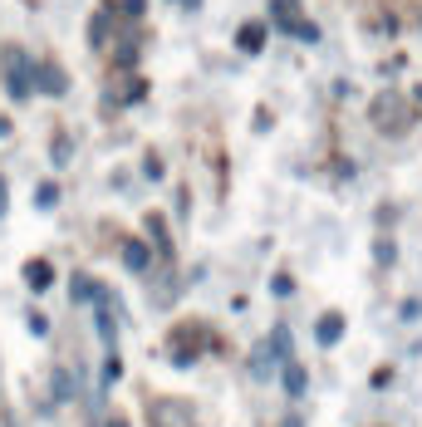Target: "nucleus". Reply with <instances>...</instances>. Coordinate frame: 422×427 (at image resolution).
Wrapping results in <instances>:
<instances>
[{
  "label": "nucleus",
  "mask_w": 422,
  "mask_h": 427,
  "mask_svg": "<svg viewBox=\"0 0 422 427\" xmlns=\"http://www.w3.org/2000/svg\"><path fill=\"white\" fill-rule=\"evenodd\" d=\"M0 79H6V93L15 103H25L35 93V64H30L25 49H6V55H0Z\"/></svg>",
  "instance_id": "f257e3e1"
},
{
  "label": "nucleus",
  "mask_w": 422,
  "mask_h": 427,
  "mask_svg": "<svg viewBox=\"0 0 422 427\" xmlns=\"http://www.w3.org/2000/svg\"><path fill=\"white\" fill-rule=\"evenodd\" d=\"M35 89L59 98V93H69V79H64V69H59V64H35Z\"/></svg>",
  "instance_id": "f03ea898"
},
{
  "label": "nucleus",
  "mask_w": 422,
  "mask_h": 427,
  "mask_svg": "<svg viewBox=\"0 0 422 427\" xmlns=\"http://www.w3.org/2000/svg\"><path fill=\"white\" fill-rule=\"evenodd\" d=\"M236 49L241 55H260V49H266V20H246L236 30Z\"/></svg>",
  "instance_id": "7ed1b4c3"
},
{
  "label": "nucleus",
  "mask_w": 422,
  "mask_h": 427,
  "mask_svg": "<svg viewBox=\"0 0 422 427\" xmlns=\"http://www.w3.org/2000/svg\"><path fill=\"white\" fill-rule=\"evenodd\" d=\"M25 285L39 295V290H49V285H55V265H49V260H30L25 265Z\"/></svg>",
  "instance_id": "20e7f679"
},
{
  "label": "nucleus",
  "mask_w": 422,
  "mask_h": 427,
  "mask_svg": "<svg viewBox=\"0 0 422 427\" xmlns=\"http://www.w3.org/2000/svg\"><path fill=\"white\" fill-rule=\"evenodd\" d=\"M314 339H320L324 349L344 339V314H320V325H314Z\"/></svg>",
  "instance_id": "39448f33"
},
{
  "label": "nucleus",
  "mask_w": 422,
  "mask_h": 427,
  "mask_svg": "<svg viewBox=\"0 0 422 427\" xmlns=\"http://www.w3.org/2000/svg\"><path fill=\"white\" fill-rule=\"evenodd\" d=\"M270 15H275V25L280 30H300V0H270Z\"/></svg>",
  "instance_id": "423d86ee"
},
{
  "label": "nucleus",
  "mask_w": 422,
  "mask_h": 427,
  "mask_svg": "<svg viewBox=\"0 0 422 427\" xmlns=\"http://www.w3.org/2000/svg\"><path fill=\"white\" fill-rule=\"evenodd\" d=\"M109 30H113V0H109V6H98V15L89 20V44H103Z\"/></svg>",
  "instance_id": "0eeeda50"
},
{
  "label": "nucleus",
  "mask_w": 422,
  "mask_h": 427,
  "mask_svg": "<svg viewBox=\"0 0 422 427\" xmlns=\"http://www.w3.org/2000/svg\"><path fill=\"white\" fill-rule=\"evenodd\" d=\"M280 379H285V393H290V398H300V393L309 388V383H304V368H300L295 358H285V368H280Z\"/></svg>",
  "instance_id": "6e6552de"
},
{
  "label": "nucleus",
  "mask_w": 422,
  "mask_h": 427,
  "mask_svg": "<svg viewBox=\"0 0 422 427\" xmlns=\"http://www.w3.org/2000/svg\"><path fill=\"white\" fill-rule=\"evenodd\" d=\"M147 260H152V255H147L143 241H128V246H123V265H128V271H147Z\"/></svg>",
  "instance_id": "1a4fd4ad"
},
{
  "label": "nucleus",
  "mask_w": 422,
  "mask_h": 427,
  "mask_svg": "<svg viewBox=\"0 0 422 427\" xmlns=\"http://www.w3.org/2000/svg\"><path fill=\"white\" fill-rule=\"evenodd\" d=\"M270 354H275V358H290V329H285V325L270 329Z\"/></svg>",
  "instance_id": "9d476101"
},
{
  "label": "nucleus",
  "mask_w": 422,
  "mask_h": 427,
  "mask_svg": "<svg viewBox=\"0 0 422 427\" xmlns=\"http://www.w3.org/2000/svg\"><path fill=\"white\" fill-rule=\"evenodd\" d=\"M147 231H152L157 251H172V241H167V221H163V217H147Z\"/></svg>",
  "instance_id": "9b49d317"
},
{
  "label": "nucleus",
  "mask_w": 422,
  "mask_h": 427,
  "mask_svg": "<svg viewBox=\"0 0 422 427\" xmlns=\"http://www.w3.org/2000/svg\"><path fill=\"white\" fill-rule=\"evenodd\" d=\"M55 201H59V187H55V182H39V192H35V206H39V211H49Z\"/></svg>",
  "instance_id": "f8f14e48"
},
{
  "label": "nucleus",
  "mask_w": 422,
  "mask_h": 427,
  "mask_svg": "<svg viewBox=\"0 0 422 427\" xmlns=\"http://www.w3.org/2000/svg\"><path fill=\"white\" fill-rule=\"evenodd\" d=\"M55 398H59V403L74 398V383H69V373H64V368H55Z\"/></svg>",
  "instance_id": "ddd939ff"
},
{
  "label": "nucleus",
  "mask_w": 422,
  "mask_h": 427,
  "mask_svg": "<svg viewBox=\"0 0 422 427\" xmlns=\"http://www.w3.org/2000/svg\"><path fill=\"white\" fill-rule=\"evenodd\" d=\"M113 10H123L128 20H138V15L147 10V0H118V6H113Z\"/></svg>",
  "instance_id": "4468645a"
},
{
  "label": "nucleus",
  "mask_w": 422,
  "mask_h": 427,
  "mask_svg": "<svg viewBox=\"0 0 422 427\" xmlns=\"http://www.w3.org/2000/svg\"><path fill=\"white\" fill-rule=\"evenodd\" d=\"M304 44H320V25H309V20H300V30H295Z\"/></svg>",
  "instance_id": "2eb2a0df"
},
{
  "label": "nucleus",
  "mask_w": 422,
  "mask_h": 427,
  "mask_svg": "<svg viewBox=\"0 0 422 427\" xmlns=\"http://www.w3.org/2000/svg\"><path fill=\"white\" fill-rule=\"evenodd\" d=\"M374 255H378V265H393V241H378Z\"/></svg>",
  "instance_id": "dca6fc26"
},
{
  "label": "nucleus",
  "mask_w": 422,
  "mask_h": 427,
  "mask_svg": "<svg viewBox=\"0 0 422 427\" xmlns=\"http://www.w3.org/2000/svg\"><path fill=\"white\" fill-rule=\"evenodd\" d=\"M270 290H275V295H290V290H295V280H290V275H275V280H270Z\"/></svg>",
  "instance_id": "f3484780"
},
{
  "label": "nucleus",
  "mask_w": 422,
  "mask_h": 427,
  "mask_svg": "<svg viewBox=\"0 0 422 427\" xmlns=\"http://www.w3.org/2000/svg\"><path fill=\"white\" fill-rule=\"evenodd\" d=\"M6 206H10V187H6V177H0V217H6Z\"/></svg>",
  "instance_id": "a211bd4d"
},
{
  "label": "nucleus",
  "mask_w": 422,
  "mask_h": 427,
  "mask_svg": "<svg viewBox=\"0 0 422 427\" xmlns=\"http://www.w3.org/2000/svg\"><path fill=\"white\" fill-rule=\"evenodd\" d=\"M98 427H128V417H109V422H98Z\"/></svg>",
  "instance_id": "6ab92c4d"
},
{
  "label": "nucleus",
  "mask_w": 422,
  "mask_h": 427,
  "mask_svg": "<svg viewBox=\"0 0 422 427\" xmlns=\"http://www.w3.org/2000/svg\"><path fill=\"white\" fill-rule=\"evenodd\" d=\"M0 427H15V422H10V412H6V403H0Z\"/></svg>",
  "instance_id": "aec40b11"
},
{
  "label": "nucleus",
  "mask_w": 422,
  "mask_h": 427,
  "mask_svg": "<svg viewBox=\"0 0 422 427\" xmlns=\"http://www.w3.org/2000/svg\"><path fill=\"white\" fill-rule=\"evenodd\" d=\"M177 6H187V10H196V6H201V0H177Z\"/></svg>",
  "instance_id": "412c9836"
},
{
  "label": "nucleus",
  "mask_w": 422,
  "mask_h": 427,
  "mask_svg": "<svg viewBox=\"0 0 422 427\" xmlns=\"http://www.w3.org/2000/svg\"><path fill=\"white\" fill-rule=\"evenodd\" d=\"M412 93H417V98H422V84H417V89H412Z\"/></svg>",
  "instance_id": "4be33fe9"
}]
</instances>
